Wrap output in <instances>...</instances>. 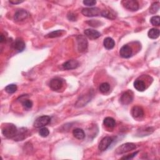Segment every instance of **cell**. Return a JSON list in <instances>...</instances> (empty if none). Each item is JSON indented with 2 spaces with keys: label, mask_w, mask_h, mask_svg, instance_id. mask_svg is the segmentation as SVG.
<instances>
[{
  "label": "cell",
  "mask_w": 160,
  "mask_h": 160,
  "mask_svg": "<svg viewBox=\"0 0 160 160\" xmlns=\"http://www.w3.org/2000/svg\"><path fill=\"white\" fill-rule=\"evenodd\" d=\"M81 13L84 16L87 17H95L100 16L101 11L98 8H87L83 9Z\"/></svg>",
  "instance_id": "5b68a950"
},
{
  "label": "cell",
  "mask_w": 160,
  "mask_h": 160,
  "mask_svg": "<svg viewBox=\"0 0 160 160\" xmlns=\"http://www.w3.org/2000/svg\"><path fill=\"white\" fill-rule=\"evenodd\" d=\"M6 41V38H5V37L4 36V35L3 34H2V35H1V43H3V42H5Z\"/></svg>",
  "instance_id": "e575fe53"
},
{
  "label": "cell",
  "mask_w": 160,
  "mask_h": 160,
  "mask_svg": "<svg viewBox=\"0 0 160 160\" xmlns=\"http://www.w3.org/2000/svg\"><path fill=\"white\" fill-rule=\"evenodd\" d=\"M101 15L103 17L106 18L110 19V20H115L116 17V14L111 10H104V11H101Z\"/></svg>",
  "instance_id": "ffe728a7"
},
{
  "label": "cell",
  "mask_w": 160,
  "mask_h": 160,
  "mask_svg": "<svg viewBox=\"0 0 160 160\" xmlns=\"http://www.w3.org/2000/svg\"><path fill=\"white\" fill-rule=\"evenodd\" d=\"M133 100V93L131 91H127L122 94L120 101L123 104H129Z\"/></svg>",
  "instance_id": "9c48e42d"
},
{
  "label": "cell",
  "mask_w": 160,
  "mask_h": 160,
  "mask_svg": "<svg viewBox=\"0 0 160 160\" xmlns=\"http://www.w3.org/2000/svg\"><path fill=\"white\" fill-rule=\"evenodd\" d=\"M85 36L90 40H96L101 37V33L98 31L93 29H87L84 30Z\"/></svg>",
  "instance_id": "4fadbf2b"
},
{
  "label": "cell",
  "mask_w": 160,
  "mask_h": 160,
  "mask_svg": "<svg viewBox=\"0 0 160 160\" xmlns=\"http://www.w3.org/2000/svg\"><path fill=\"white\" fill-rule=\"evenodd\" d=\"M159 9V2H155L153 3L151 7L150 8V12L151 14H155L156 13Z\"/></svg>",
  "instance_id": "4316f807"
},
{
  "label": "cell",
  "mask_w": 160,
  "mask_h": 160,
  "mask_svg": "<svg viewBox=\"0 0 160 160\" xmlns=\"http://www.w3.org/2000/svg\"><path fill=\"white\" fill-rule=\"evenodd\" d=\"M10 3L13 5H17V4H20L23 2V1H17V0H13V1H10Z\"/></svg>",
  "instance_id": "836d02e7"
},
{
  "label": "cell",
  "mask_w": 160,
  "mask_h": 160,
  "mask_svg": "<svg viewBox=\"0 0 160 160\" xmlns=\"http://www.w3.org/2000/svg\"><path fill=\"white\" fill-rule=\"evenodd\" d=\"M148 36L151 39H157L159 36V30L156 28H151L148 31Z\"/></svg>",
  "instance_id": "7402d4cb"
},
{
  "label": "cell",
  "mask_w": 160,
  "mask_h": 160,
  "mask_svg": "<svg viewBox=\"0 0 160 160\" xmlns=\"http://www.w3.org/2000/svg\"><path fill=\"white\" fill-rule=\"evenodd\" d=\"M63 86V80L58 78L52 79L49 83V87L53 91L60 90V89H61Z\"/></svg>",
  "instance_id": "ba28073f"
},
{
  "label": "cell",
  "mask_w": 160,
  "mask_h": 160,
  "mask_svg": "<svg viewBox=\"0 0 160 160\" xmlns=\"http://www.w3.org/2000/svg\"><path fill=\"white\" fill-rule=\"evenodd\" d=\"M131 115L136 119H141L144 117V111L143 109L140 106H135L131 109Z\"/></svg>",
  "instance_id": "7c38bea8"
},
{
  "label": "cell",
  "mask_w": 160,
  "mask_h": 160,
  "mask_svg": "<svg viewBox=\"0 0 160 160\" xmlns=\"http://www.w3.org/2000/svg\"><path fill=\"white\" fill-rule=\"evenodd\" d=\"M64 33V31L63 30L54 31H52V32L49 33V34H48L46 36V37L49 38H55L60 37L62 36Z\"/></svg>",
  "instance_id": "603a6c76"
},
{
  "label": "cell",
  "mask_w": 160,
  "mask_h": 160,
  "mask_svg": "<svg viewBox=\"0 0 160 160\" xmlns=\"http://www.w3.org/2000/svg\"><path fill=\"white\" fill-rule=\"evenodd\" d=\"M28 131L26 128H21L20 131H18V133L14 138L15 141H22L26 138V135H28Z\"/></svg>",
  "instance_id": "e0dca14e"
},
{
  "label": "cell",
  "mask_w": 160,
  "mask_h": 160,
  "mask_svg": "<svg viewBox=\"0 0 160 160\" xmlns=\"http://www.w3.org/2000/svg\"><path fill=\"white\" fill-rule=\"evenodd\" d=\"M119 55L123 58H130L133 55V50L130 46L124 45L119 50Z\"/></svg>",
  "instance_id": "30bf717a"
},
{
  "label": "cell",
  "mask_w": 160,
  "mask_h": 160,
  "mask_svg": "<svg viewBox=\"0 0 160 160\" xmlns=\"http://www.w3.org/2000/svg\"><path fill=\"white\" fill-rule=\"evenodd\" d=\"M138 153V151H136L133 153H131L130 154H128L127 156H124L123 157L121 158V159H133L135 156H136V154Z\"/></svg>",
  "instance_id": "d6a6232c"
},
{
  "label": "cell",
  "mask_w": 160,
  "mask_h": 160,
  "mask_svg": "<svg viewBox=\"0 0 160 160\" xmlns=\"http://www.w3.org/2000/svg\"><path fill=\"white\" fill-rule=\"evenodd\" d=\"M21 104L24 107V108L26 109V110L31 109L33 106V102L31 100H27V99L23 100L21 101Z\"/></svg>",
  "instance_id": "484cf974"
},
{
  "label": "cell",
  "mask_w": 160,
  "mask_h": 160,
  "mask_svg": "<svg viewBox=\"0 0 160 160\" xmlns=\"http://www.w3.org/2000/svg\"><path fill=\"white\" fill-rule=\"evenodd\" d=\"M17 89H18V88L16 84H11L8 85L5 88V91H6V92H7L9 94H13L17 91Z\"/></svg>",
  "instance_id": "d4e9b609"
},
{
  "label": "cell",
  "mask_w": 160,
  "mask_h": 160,
  "mask_svg": "<svg viewBox=\"0 0 160 160\" xmlns=\"http://www.w3.org/2000/svg\"><path fill=\"white\" fill-rule=\"evenodd\" d=\"M113 141V139L111 137H109V136L104 137L100 141V143L98 145V149L101 151H104L105 150H107L108 148V147L111 145Z\"/></svg>",
  "instance_id": "52a82bcc"
},
{
  "label": "cell",
  "mask_w": 160,
  "mask_h": 160,
  "mask_svg": "<svg viewBox=\"0 0 160 160\" xmlns=\"http://www.w3.org/2000/svg\"><path fill=\"white\" fill-rule=\"evenodd\" d=\"M51 122V118L49 116H41L38 117L34 121L33 125L35 128H43Z\"/></svg>",
  "instance_id": "3957f363"
},
{
  "label": "cell",
  "mask_w": 160,
  "mask_h": 160,
  "mask_svg": "<svg viewBox=\"0 0 160 160\" xmlns=\"http://www.w3.org/2000/svg\"><path fill=\"white\" fill-rule=\"evenodd\" d=\"M150 21L153 25L159 26L160 25V18L159 16H153L150 20Z\"/></svg>",
  "instance_id": "83f0119b"
},
{
  "label": "cell",
  "mask_w": 160,
  "mask_h": 160,
  "mask_svg": "<svg viewBox=\"0 0 160 160\" xmlns=\"http://www.w3.org/2000/svg\"><path fill=\"white\" fill-rule=\"evenodd\" d=\"M73 135L78 139H83L85 137L84 131L81 128H76L73 131Z\"/></svg>",
  "instance_id": "44dd1931"
},
{
  "label": "cell",
  "mask_w": 160,
  "mask_h": 160,
  "mask_svg": "<svg viewBox=\"0 0 160 160\" xmlns=\"http://www.w3.org/2000/svg\"><path fill=\"white\" fill-rule=\"evenodd\" d=\"M68 18L69 21H75L77 20V15L75 14V13H69L68 14Z\"/></svg>",
  "instance_id": "4dcf8cb0"
},
{
  "label": "cell",
  "mask_w": 160,
  "mask_h": 160,
  "mask_svg": "<svg viewBox=\"0 0 160 160\" xmlns=\"http://www.w3.org/2000/svg\"><path fill=\"white\" fill-rule=\"evenodd\" d=\"M29 13L24 10H17L14 14V20L16 21H22L27 19L29 17Z\"/></svg>",
  "instance_id": "8fae6325"
},
{
  "label": "cell",
  "mask_w": 160,
  "mask_h": 160,
  "mask_svg": "<svg viewBox=\"0 0 160 160\" xmlns=\"http://www.w3.org/2000/svg\"><path fill=\"white\" fill-rule=\"evenodd\" d=\"M49 134V131L48 130V128H45V127H43L41 129H40V130L39 131V135L43 138H46L47 137Z\"/></svg>",
  "instance_id": "f1b7e54d"
},
{
  "label": "cell",
  "mask_w": 160,
  "mask_h": 160,
  "mask_svg": "<svg viewBox=\"0 0 160 160\" xmlns=\"http://www.w3.org/2000/svg\"><path fill=\"white\" fill-rule=\"evenodd\" d=\"M99 90L102 93H108L110 90V85L108 83H103L100 85Z\"/></svg>",
  "instance_id": "cb8c5ba5"
},
{
  "label": "cell",
  "mask_w": 160,
  "mask_h": 160,
  "mask_svg": "<svg viewBox=\"0 0 160 160\" xmlns=\"http://www.w3.org/2000/svg\"><path fill=\"white\" fill-rule=\"evenodd\" d=\"M79 66V62L75 60H70L63 64V67L64 69L71 70L77 68Z\"/></svg>",
  "instance_id": "9a60e30c"
},
{
  "label": "cell",
  "mask_w": 160,
  "mask_h": 160,
  "mask_svg": "<svg viewBox=\"0 0 160 160\" xmlns=\"http://www.w3.org/2000/svg\"><path fill=\"white\" fill-rule=\"evenodd\" d=\"M76 41H77V46L78 49L80 52L83 53L87 50L88 43L83 35H78L76 37Z\"/></svg>",
  "instance_id": "277c9868"
},
{
  "label": "cell",
  "mask_w": 160,
  "mask_h": 160,
  "mask_svg": "<svg viewBox=\"0 0 160 160\" xmlns=\"http://www.w3.org/2000/svg\"><path fill=\"white\" fill-rule=\"evenodd\" d=\"M87 23L90 26H93V27H97V26H99L101 25V22H100L97 20H92L90 21L89 22H87Z\"/></svg>",
  "instance_id": "1f68e13d"
},
{
  "label": "cell",
  "mask_w": 160,
  "mask_h": 160,
  "mask_svg": "<svg viewBox=\"0 0 160 160\" xmlns=\"http://www.w3.org/2000/svg\"><path fill=\"white\" fill-rule=\"evenodd\" d=\"M103 45H104V47L106 49L110 50V49H112L115 47V42L113 38H111L110 37H107L104 40Z\"/></svg>",
  "instance_id": "ac0fdd59"
},
{
  "label": "cell",
  "mask_w": 160,
  "mask_h": 160,
  "mask_svg": "<svg viewBox=\"0 0 160 160\" xmlns=\"http://www.w3.org/2000/svg\"><path fill=\"white\" fill-rule=\"evenodd\" d=\"M17 128L13 124H7L2 128L3 135L8 138H14L18 133Z\"/></svg>",
  "instance_id": "6da1fadb"
},
{
  "label": "cell",
  "mask_w": 160,
  "mask_h": 160,
  "mask_svg": "<svg viewBox=\"0 0 160 160\" xmlns=\"http://www.w3.org/2000/svg\"><path fill=\"white\" fill-rule=\"evenodd\" d=\"M122 4L126 9L131 11H136L139 9V3L135 0H125L122 2Z\"/></svg>",
  "instance_id": "8992f818"
},
{
  "label": "cell",
  "mask_w": 160,
  "mask_h": 160,
  "mask_svg": "<svg viewBox=\"0 0 160 160\" xmlns=\"http://www.w3.org/2000/svg\"><path fill=\"white\" fill-rule=\"evenodd\" d=\"M83 4L88 6H93L96 4V2L95 0H85L83 1Z\"/></svg>",
  "instance_id": "f546056e"
},
{
  "label": "cell",
  "mask_w": 160,
  "mask_h": 160,
  "mask_svg": "<svg viewBox=\"0 0 160 160\" xmlns=\"http://www.w3.org/2000/svg\"><path fill=\"white\" fill-rule=\"evenodd\" d=\"M104 125L108 129H113L116 126V121L111 117H106L103 121Z\"/></svg>",
  "instance_id": "2e32d148"
},
{
  "label": "cell",
  "mask_w": 160,
  "mask_h": 160,
  "mask_svg": "<svg viewBox=\"0 0 160 160\" xmlns=\"http://www.w3.org/2000/svg\"><path fill=\"white\" fill-rule=\"evenodd\" d=\"M11 47L13 49L18 52H22L25 49L26 46L25 42L23 40L20 39H17L12 43Z\"/></svg>",
  "instance_id": "5bb4252c"
},
{
  "label": "cell",
  "mask_w": 160,
  "mask_h": 160,
  "mask_svg": "<svg viewBox=\"0 0 160 160\" xmlns=\"http://www.w3.org/2000/svg\"><path fill=\"white\" fill-rule=\"evenodd\" d=\"M134 87L138 92H144L146 90V84L143 80H136L134 83Z\"/></svg>",
  "instance_id": "d6986e66"
},
{
  "label": "cell",
  "mask_w": 160,
  "mask_h": 160,
  "mask_svg": "<svg viewBox=\"0 0 160 160\" xmlns=\"http://www.w3.org/2000/svg\"><path fill=\"white\" fill-rule=\"evenodd\" d=\"M136 148V146L135 144L132 143H127L121 145L119 147H118L115 151V153L118 154H121L134 150Z\"/></svg>",
  "instance_id": "7a4b0ae2"
}]
</instances>
